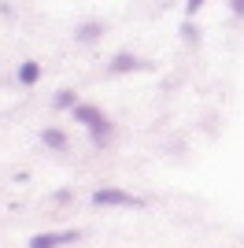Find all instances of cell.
<instances>
[{
    "label": "cell",
    "instance_id": "3",
    "mask_svg": "<svg viewBox=\"0 0 244 248\" xmlns=\"http://www.w3.org/2000/svg\"><path fill=\"white\" fill-rule=\"evenodd\" d=\"M74 241H81V230H41L26 241V248H67Z\"/></svg>",
    "mask_w": 244,
    "mask_h": 248
},
{
    "label": "cell",
    "instance_id": "8",
    "mask_svg": "<svg viewBox=\"0 0 244 248\" xmlns=\"http://www.w3.org/2000/svg\"><path fill=\"white\" fill-rule=\"evenodd\" d=\"M22 85H37L41 82V63L37 60H26V63H19V74H15Z\"/></svg>",
    "mask_w": 244,
    "mask_h": 248
},
{
    "label": "cell",
    "instance_id": "7",
    "mask_svg": "<svg viewBox=\"0 0 244 248\" xmlns=\"http://www.w3.org/2000/svg\"><path fill=\"white\" fill-rule=\"evenodd\" d=\"M78 104H81V96L74 93V89H60V93L52 96V108H56V111H74Z\"/></svg>",
    "mask_w": 244,
    "mask_h": 248
},
{
    "label": "cell",
    "instance_id": "10",
    "mask_svg": "<svg viewBox=\"0 0 244 248\" xmlns=\"http://www.w3.org/2000/svg\"><path fill=\"white\" fill-rule=\"evenodd\" d=\"M229 11H233L237 19H244V0H229Z\"/></svg>",
    "mask_w": 244,
    "mask_h": 248
},
{
    "label": "cell",
    "instance_id": "5",
    "mask_svg": "<svg viewBox=\"0 0 244 248\" xmlns=\"http://www.w3.org/2000/svg\"><path fill=\"white\" fill-rule=\"evenodd\" d=\"M41 145L52 148V152H67V148H71V137L63 134L60 126H45V130H41Z\"/></svg>",
    "mask_w": 244,
    "mask_h": 248
},
{
    "label": "cell",
    "instance_id": "2",
    "mask_svg": "<svg viewBox=\"0 0 244 248\" xmlns=\"http://www.w3.org/2000/svg\"><path fill=\"white\" fill-rule=\"evenodd\" d=\"M89 204L92 207H144V197H137L130 189H119V186H100L89 193Z\"/></svg>",
    "mask_w": 244,
    "mask_h": 248
},
{
    "label": "cell",
    "instance_id": "1",
    "mask_svg": "<svg viewBox=\"0 0 244 248\" xmlns=\"http://www.w3.org/2000/svg\"><path fill=\"white\" fill-rule=\"evenodd\" d=\"M74 119H78L81 126H85V130H89V137L92 141H96V145H107V141H111V134H115V123L111 119H107V115L100 111V108H96V104H89V100H81L78 108H74Z\"/></svg>",
    "mask_w": 244,
    "mask_h": 248
},
{
    "label": "cell",
    "instance_id": "9",
    "mask_svg": "<svg viewBox=\"0 0 244 248\" xmlns=\"http://www.w3.org/2000/svg\"><path fill=\"white\" fill-rule=\"evenodd\" d=\"M200 8H203V0H185V15H189V19L200 15Z\"/></svg>",
    "mask_w": 244,
    "mask_h": 248
},
{
    "label": "cell",
    "instance_id": "11",
    "mask_svg": "<svg viewBox=\"0 0 244 248\" xmlns=\"http://www.w3.org/2000/svg\"><path fill=\"white\" fill-rule=\"evenodd\" d=\"M185 37H189V41H196V37H200V30H196L193 22H185Z\"/></svg>",
    "mask_w": 244,
    "mask_h": 248
},
{
    "label": "cell",
    "instance_id": "4",
    "mask_svg": "<svg viewBox=\"0 0 244 248\" xmlns=\"http://www.w3.org/2000/svg\"><path fill=\"white\" fill-rule=\"evenodd\" d=\"M107 71L111 74H141V71H152V63L133 56V52H115L111 60H107Z\"/></svg>",
    "mask_w": 244,
    "mask_h": 248
},
{
    "label": "cell",
    "instance_id": "6",
    "mask_svg": "<svg viewBox=\"0 0 244 248\" xmlns=\"http://www.w3.org/2000/svg\"><path fill=\"white\" fill-rule=\"evenodd\" d=\"M104 30H107V26H104L100 19H92V22H81L78 30H74V41L78 45H96L104 37Z\"/></svg>",
    "mask_w": 244,
    "mask_h": 248
}]
</instances>
